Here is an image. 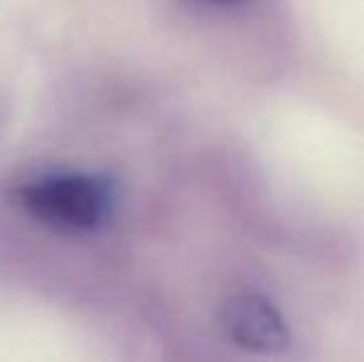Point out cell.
<instances>
[{"label":"cell","mask_w":364,"mask_h":362,"mask_svg":"<svg viewBox=\"0 0 364 362\" xmlns=\"http://www.w3.org/2000/svg\"><path fill=\"white\" fill-rule=\"evenodd\" d=\"M18 203L45 226L85 233L107 221L114 193L102 176L53 174L25 183L18 191Z\"/></svg>","instance_id":"6da1fadb"},{"label":"cell","mask_w":364,"mask_h":362,"mask_svg":"<svg viewBox=\"0 0 364 362\" xmlns=\"http://www.w3.org/2000/svg\"><path fill=\"white\" fill-rule=\"evenodd\" d=\"M220 328L230 343L248 353L275 355L288 350L292 343L285 315L273 300L258 293H238L225 300Z\"/></svg>","instance_id":"7a4b0ae2"},{"label":"cell","mask_w":364,"mask_h":362,"mask_svg":"<svg viewBox=\"0 0 364 362\" xmlns=\"http://www.w3.org/2000/svg\"><path fill=\"white\" fill-rule=\"evenodd\" d=\"M211 5H220V8H238V5H245L248 0H206Z\"/></svg>","instance_id":"3957f363"}]
</instances>
